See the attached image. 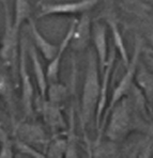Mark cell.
Masks as SVG:
<instances>
[{
	"label": "cell",
	"instance_id": "obj_1",
	"mask_svg": "<svg viewBox=\"0 0 153 158\" xmlns=\"http://www.w3.org/2000/svg\"><path fill=\"white\" fill-rule=\"evenodd\" d=\"M100 93H101V80H100L99 61L96 52H90L88 56V64L82 94V120L83 127L89 124L92 118H96L100 101Z\"/></svg>",
	"mask_w": 153,
	"mask_h": 158
},
{
	"label": "cell",
	"instance_id": "obj_2",
	"mask_svg": "<svg viewBox=\"0 0 153 158\" xmlns=\"http://www.w3.org/2000/svg\"><path fill=\"white\" fill-rule=\"evenodd\" d=\"M3 10L4 31L2 35L1 46H0V59L6 66L15 69L18 67V59H19V29L14 26L13 16L6 1H3Z\"/></svg>",
	"mask_w": 153,
	"mask_h": 158
},
{
	"label": "cell",
	"instance_id": "obj_3",
	"mask_svg": "<svg viewBox=\"0 0 153 158\" xmlns=\"http://www.w3.org/2000/svg\"><path fill=\"white\" fill-rule=\"evenodd\" d=\"M110 118L107 120L105 136L113 142H119L125 139L133 128L132 122V107L126 97L121 98L109 112Z\"/></svg>",
	"mask_w": 153,
	"mask_h": 158
},
{
	"label": "cell",
	"instance_id": "obj_4",
	"mask_svg": "<svg viewBox=\"0 0 153 158\" xmlns=\"http://www.w3.org/2000/svg\"><path fill=\"white\" fill-rule=\"evenodd\" d=\"M140 52H141V42L137 41L136 42V46L135 49H134V55L132 60H130V63L126 66V72L123 75V77L121 78L120 82L118 83V85L115 88L111 95L110 101L108 102L107 108L105 110V113L103 115L102 118V123H101V127H100L99 131H101L104 127L106 126V123H107L108 117H109V112L113 109V107L118 103L121 98H123L127 92L130 91V89L133 85V80L134 77L136 75V72H137V65H138V61H139V57H140Z\"/></svg>",
	"mask_w": 153,
	"mask_h": 158
},
{
	"label": "cell",
	"instance_id": "obj_5",
	"mask_svg": "<svg viewBox=\"0 0 153 158\" xmlns=\"http://www.w3.org/2000/svg\"><path fill=\"white\" fill-rule=\"evenodd\" d=\"M28 42L26 38L20 39V50L18 59V75L22 85V104L27 117H31L33 112V85L28 72Z\"/></svg>",
	"mask_w": 153,
	"mask_h": 158
},
{
	"label": "cell",
	"instance_id": "obj_6",
	"mask_svg": "<svg viewBox=\"0 0 153 158\" xmlns=\"http://www.w3.org/2000/svg\"><path fill=\"white\" fill-rule=\"evenodd\" d=\"M99 3V0H77L59 3H48L41 6L38 18L55 15H76L89 12Z\"/></svg>",
	"mask_w": 153,
	"mask_h": 158
},
{
	"label": "cell",
	"instance_id": "obj_7",
	"mask_svg": "<svg viewBox=\"0 0 153 158\" xmlns=\"http://www.w3.org/2000/svg\"><path fill=\"white\" fill-rule=\"evenodd\" d=\"M117 49L113 48L111 52L108 55V60L106 67L104 71L102 72V80H101V93H100V101L99 105H97L96 113V128L100 129L102 123V118H103L104 112H105L106 108L108 105V89H109V83L111 74H113V65H115V60L116 55H117Z\"/></svg>",
	"mask_w": 153,
	"mask_h": 158
},
{
	"label": "cell",
	"instance_id": "obj_8",
	"mask_svg": "<svg viewBox=\"0 0 153 158\" xmlns=\"http://www.w3.org/2000/svg\"><path fill=\"white\" fill-rule=\"evenodd\" d=\"M92 39V22L89 12L83 13L79 19L76 20L75 29L72 35L70 46L75 52H83L87 48Z\"/></svg>",
	"mask_w": 153,
	"mask_h": 158
},
{
	"label": "cell",
	"instance_id": "obj_9",
	"mask_svg": "<svg viewBox=\"0 0 153 158\" xmlns=\"http://www.w3.org/2000/svg\"><path fill=\"white\" fill-rule=\"evenodd\" d=\"M76 20H73L71 26L69 27L68 31H66V35L61 40L60 44L58 45V52L55 55V57L49 61V64L46 67V76L48 79V83L52 82H58L59 81V73H60V65H61L62 57H63L66 50L71 44L72 35H73L74 29H75Z\"/></svg>",
	"mask_w": 153,
	"mask_h": 158
},
{
	"label": "cell",
	"instance_id": "obj_10",
	"mask_svg": "<svg viewBox=\"0 0 153 158\" xmlns=\"http://www.w3.org/2000/svg\"><path fill=\"white\" fill-rule=\"evenodd\" d=\"M16 138L31 145L48 146L49 139L43 128L34 123H22L16 127Z\"/></svg>",
	"mask_w": 153,
	"mask_h": 158
},
{
	"label": "cell",
	"instance_id": "obj_11",
	"mask_svg": "<svg viewBox=\"0 0 153 158\" xmlns=\"http://www.w3.org/2000/svg\"><path fill=\"white\" fill-rule=\"evenodd\" d=\"M42 98H43V101L40 104L41 114L43 117L44 122L47 124L52 132L56 134V132L68 128L59 104H55L48 99L46 101V99H44V97H42Z\"/></svg>",
	"mask_w": 153,
	"mask_h": 158
},
{
	"label": "cell",
	"instance_id": "obj_12",
	"mask_svg": "<svg viewBox=\"0 0 153 158\" xmlns=\"http://www.w3.org/2000/svg\"><path fill=\"white\" fill-rule=\"evenodd\" d=\"M92 39H93L96 55L99 61L101 72L106 67L108 60V45H107V26L101 22H96L92 25Z\"/></svg>",
	"mask_w": 153,
	"mask_h": 158
},
{
	"label": "cell",
	"instance_id": "obj_13",
	"mask_svg": "<svg viewBox=\"0 0 153 158\" xmlns=\"http://www.w3.org/2000/svg\"><path fill=\"white\" fill-rule=\"evenodd\" d=\"M28 24H29L30 35H31V39L33 40V44L36 48L38 49L39 52H41L42 57L46 61H50L58 52V45L50 43L49 41H47L44 38L43 34L39 31L38 27H36V23L32 18H29Z\"/></svg>",
	"mask_w": 153,
	"mask_h": 158
},
{
	"label": "cell",
	"instance_id": "obj_14",
	"mask_svg": "<svg viewBox=\"0 0 153 158\" xmlns=\"http://www.w3.org/2000/svg\"><path fill=\"white\" fill-rule=\"evenodd\" d=\"M28 57L32 63V69H33L36 85H38L39 91H40V96L45 98L48 89V79L46 76V72L43 69V66L41 64L39 52L34 45L28 46Z\"/></svg>",
	"mask_w": 153,
	"mask_h": 158
},
{
	"label": "cell",
	"instance_id": "obj_15",
	"mask_svg": "<svg viewBox=\"0 0 153 158\" xmlns=\"http://www.w3.org/2000/svg\"><path fill=\"white\" fill-rule=\"evenodd\" d=\"M31 18V4L29 0H14V26L20 30L26 20Z\"/></svg>",
	"mask_w": 153,
	"mask_h": 158
},
{
	"label": "cell",
	"instance_id": "obj_16",
	"mask_svg": "<svg viewBox=\"0 0 153 158\" xmlns=\"http://www.w3.org/2000/svg\"><path fill=\"white\" fill-rule=\"evenodd\" d=\"M108 26L110 28L111 35H113V44H115V48L118 50L124 66L126 67L127 64L130 63V58H129V55H127V49L124 45V41L121 35V32H120L119 28H118V25L116 24V22L113 19L108 20Z\"/></svg>",
	"mask_w": 153,
	"mask_h": 158
},
{
	"label": "cell",
	"instance_id": "obj_17",
	"mask_svg": "<svg viewBox=\"0 0 153 158\" xmlns=\"http://www.w3.org/2000/svg\"><path fill=\"white\" fill-rule=\"evenodd\" d=\"M46 95L48 96V101L60 105L66 97V87H64L63 85H60L59 82L48 83Z\"/></svg>",
	"mask_w": 153,
	"mask_h": 158
},
{
	"label": "cell",
	"instance_id": "obj_18",
	"mask_svg": "<svg viewBox=\"0 0 153 158\" xmlns=\"http://www.w3.org/2000/svg\"><path fill=\"white\" fill-rule=\"evenodd\" d=\"M66 148H68V140L66 139H55L49 141L46 156L47 157H63L66 155Z\"/></svg>",
	"mask_w": 153,
	"mask_h": 158
},
{
	"label": "cell",
	"instance_id": "obj_19",
	"mask_svg": "<svg viewBox=\"0 0 153 158\" xmlns=\"http://www.w3.org/2000/svg\"><path fill=\"white\" fill-rule=\"evenodd\" d=\"M13 142L0 124V157H13Z\"/></svg>",
	"mask_w": 153,
	"mask_h": 158
},
{
	"label": "cell",
	"instance_id": "obj_20",
	"mask_svg": "<svg viewBox=\"0 0 153 158\" xmlns=\"http://www.w3.org/2000/svg\"><path fill=\"white\" fill-rule=\"evenodd\" d=\"M15 146L18 151H19L22 154L26 155V156H30V157H45L43 153L36 151V148H33V145L28 144V143L24 142V141L19 140V139H16L15 140Z\"/></svg>",
	"mask_w": 153,
	"mask_h": 158
},
{
	"label": "cell",
	"instance_id": "obj_21",
	"mask_svg": "<svg viewBox=\"0 0 153 158\" xmlns=\"http://www.w3.org/2000/svg\"><path fill=\"white\" fill-rule=\"evenodd\" d=\"M137 81H138L139 85L145 90L147 95H149V93L153 91V78L147 73V72L138 74Z\"/></svg>",
	"mask_w": 153,
	"mask_h": 158
}]
</instances>
